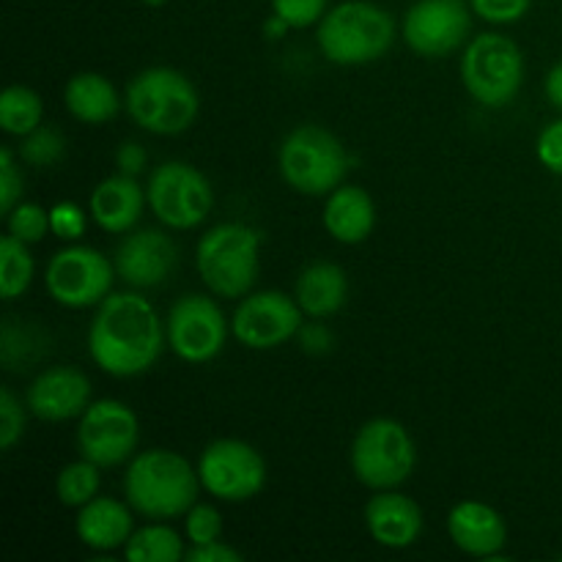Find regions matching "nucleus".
Wrapping results in <instances>:
<instances>
[{
    "label": "nucleus",
    "instance_id": "72a5a7b5",
    "mask_svg": "<svg viewBox=\"0 0 562 562\" xmlns=\"http://www.w3.org/2000/svg\"><path fill=\"white\" fill-rule=\"evenodd\" d=\"M472 11L494 25H508L530 11L532 0H470Z\"/></svg>",
    "mask_w": 562,
    "mask_h": 562
},
{
    "label": "nucleus",
    "instance_id": "aec40b11",
    "mask_svg": "<svg viewBox=\"0 0 562 562\" xmlns=\"http://www.w3.org/2000/svg\"><path fill=\"white\" fill-rule=\"evenodd\" d=\"M376 225V206L362 187H338L324 206V228L344 245H360Z\"/></svg>",
    "mask_w": 562,
    "mask_h": 562
},
{
    "label": "nucleus",
    "instance_id": "ddd939ff",
    "mask_svg": "<svg viewBox=\"0 0 562 562\" xmlns=\"http://www.w3.org/2000/svg\"><path fill=\"white\" fill-rule=\"evenodd\" d=\"M225 316L206 296H184L170 307L168 316V344L181 360L209 362L223 351Z\"/></svg>",
    "mask_w": 562,
    "mask_h": 562
},
{
    "label": "nucleus",
    "instance_id": "f3484780",
    "mask_svg": "<svg viewBox=\"0 0 562 562\" xmlns=\"http://www.w3.org/2000/svg\"><path fill=\"white\" fill-rule=\"evenodd\" d=\"M91 401V382L75 368H49L27 390V406L49 423L82 417Z\"/></svg>",
    "mask_w": 562,
    "mask_h": 562
},
{
    "label": "nucleus",
    "instance_id": "423d86ee",
    "mask_svg": "<svg viewBox=\"0 0 562 562\" xmlns=\"http://www.w3.org/2000/svg\"><path fill=\"white\" fill-rule=\"evenodd\" d=\"M261 236L241 223H223L198 241V272L203 283L220 296H245L258 274Z\"/></svg>",
    "mask_w": 562,
    "mask_h": 562
},
{
    "label": "nucleus",
    "instance_id": "4be33fe9",
    "mask_svg": "<svg viewBox=\"0 0 562 562\" xmlns=\"http://www.w3.org/2000/svg\"><path fill=\"white\" fill-rule=\"evenodd\" d=\"M77 536L97 552H113L132 538V514L126 505L110 497H93L77 516Z\"/></svg>",
    "mask_w": 562,
    "mask_h": 562
},
{
    "label": "nucleus",
    "instance_id": "473e14b6",
    "mask_svg": "<svg viewBox=\"0 0 562 562\" xmlns=\"http://www.w3.org/2000/svg\"><path fill=\"white\" fill-rule=\"evenodd\" d=\"M223 532V516L212 505H192L187 510V538L192 543H212Z\"/></svg>",
    "mask_w": 562,
    "mask_h": 562
},
{
    "label": "nucleus",
    "instance_id": "5701e85b",
    "mask_svg": "<svg viewBox=\"0 0 562 562\" xmlns=\"http://www.w3.org/2000/svg\"><path fill=\"white\" fill-rule=\"evenodd\" d=\"M346 291H349V280L338 263L318 261L311 263L305 272L296 280V300L307 316H333L344 307Z\"/></svg>",
    "mask_w": 562,
    "mask_h": 562
},
{
    "label": "nucleus",
    "instance_id": "1a4fd4ad",
    "mask_svg": "<svg viewBox=\"0 0 562 562\" xmlns=\"http://www.w3.org/2000/svg\"><path fill=\"white\" fill-rule=\"evenodd\" d=\"M148 203L168 228H195L209 217L214 192L206 176L187 162H165L148 181Z\"/></svg>",
    "mask_w": 562,
    "mask_h": 562
},
{
    "label": "nucleus",
    "instance_id": "f03ea898",
    "mask_svg": "<svg viewBox=\"0 0 562 562\" xmlns=\"http://www.w3.org/2000/svg\"><path fill=\"white\" fill-rule=\"evenodd\" d=\"M201 475L170 450H148L130 464L124 492L132 508L151 519H173L187 514L198 499Z\"/></svg>",
    "mask_w": 562,
    "mask_h": 562
},
{
    "label": "nucleus",
    "instance_id": "e433bc0d",
    "mask_svg": "<svg viewBox=\"0 0 562 562\" xmlns=\"http://www.w3.org/2000/svg\"><path fill=\"white\" fill-rule=\"evenodd\" d=\"M538 159L543 162V168L562 176V119L552 121L538 137Z\"/></svg>",
    "mask_w": 562,
    "mask_h": 562
},
{
    "label": "nucleus",
    "instance_id": "9d476101",
    "mask_svg": "<svg viewBox=\"0 0 562 562\" xmlns=\"http://www.w3.org/2000/svg\"><path fill=\"white\" fill-rule=\"evenodd\" d=\"M201 486L225 503H245L267 483V464L252 445L241 439H217L198 464Z\"/></svg>",
    "mask_w": 562,
    "mask_h": 562
},
{
    "label": "nucleus",
    "instance_id": "2f4dec72",
    "mask_svg": "<svg viewBox=\"0 0 562 562\" xmlns=\"http://www.w3.org/2000/svg\"><path fill=\"white\" fill-rule=\"evenodd\" d=\"M25 434V415L9 387L0 390V448L11 450Z\"/></svg>",
    "mask_w": 562,
    "mask_h": 562
},
{
    "label": "nucleus",
    "instance_id": "a19ab883",
    "mask_svg": "<svg viewBox=\"0 0 562 562\" xmlns=\"http://www.w3.org/2000/svg\"><path fill=\"white\" fill-rule=\"evenodd\" d=\"M547 97L554 108L562 110V64L554 66L547 77Z\"/></svg>",
    "mask_w": 562,
    "mask_h": 562
},
{
    "label": "nucleus",
    "instance_id": "c85d7f7f",
    "mask_svg": "<svg viewBox=\"0 0 562 562\" xmlns=\"http://www.w3.org/2000/svg\"><path fill=\"white\" fill-rule=\"evenodd\" d=\"M66 151V143L60 137L58 130L53 126H38L31 135H25V143L20 146L22 159L27 165H36V168H49V165L58 162Z\"/></svg>",
    "mask_w": 562,
    "mask_h": 562
},
{
    "label": "nucleus",
    "instance_id": "79ce46f5",
    "mask_svg": "<svg viewBox=\"0 0 562 562\" xmlns=\"http://www.w3.org/2000/svg\"><path fill=\"white\" fill-rule=\"evenodd\" d=\"M285 27H289V25H285V22L280 20L278 14H272V20L267 22V33H269V36H272V38H278L280 33H285Z\"/></svg>",
    "mask_w": 562,
    "mask_h": 562
},
{
    "label": "nucleus",
    "instance_id": "0eeeda50",
    "mask_svg": "<svg viewBox=\"0 0 562 562\" xmlns=\"http://www.w3.org/2000/svg\"><path fill=\"white\" fill-rule=\"evenodd\" d=\"M461 80L481 104L505 108L514 102L525 80L521 49L503 33H481L467 44Z\"/></svg>",
    "mask_w": 562,
    "mask_h": 562
},
{
    "label": "nucleus",
    "instance_id": "393cba45",
    "mask_svg": "<svg viewBox=\"0 0 562 562\" xmlns=\"http://www.w3.org/2000/svg\"><path fill=\"white\" fill-rule=\"evenodd\" d=\"M124 554L130 562H176L184 558V541L179 532L165 525H148L132 532Z\"/></svg>",
    "mask_w": 562,
    "mask_h": 562
},
{
    "label": "nucleus",
    "instance_id": "7ed1b4c3",
    "mask_svg": "<svg viewBox=\"0 0 562 562\" xmlns=\"http://www.w3.org/2000/svg\"><path fill=\"white\" fill-rule=\"evenodd\" d=\"M395 38L387 9L371 0H346L329 9L318 25V47L338 66H362L379 60Z\"/></svg>",
    "mask_w": 562,
    "mask_h": 562
},
{
    "label": "nucleus",
    "instance_id": "2eb2a0df",
    "mask_svg": "<svg viewBox=\"0 0 562 562\" xmlns=\"http://www.w3.org/2000/svg\"><path fill=\"white\" fill-rule=\"evenodd\" d=\"M300 329L302 307L280 291L247 296L234 313V335L247 349H278Z\"/></svg>",
    "mask_w": 562,
    "mask_h": 562
},
{
    "label": "nucleus",
    "instance_id": "412c9836",
    "mask_svg": "<svg viewBox=\"0 0 562 562\" xmlns=\"http://www.w3.org/2000/svg\"><path fill=\"white\" fill-rule=\"evenodd\" d=\"M143 190L130 173L110 176L91 192V217L110 234H124L140 220Z\"/></svg>",
    "mask_w": 562,
    "mask_h": 562
},
{
    "label": "nucleus",
    "instance_id": "20e7f679",
    "mask_svg": "<svg viewBox=\"0 0 562 562\" xmlns=\"http://www.w3.org/2000/svg\"><path fill=\"white\" fill-rule=\"evenodd\" d=\"M126 110L137 126L154 135H179L195 124L201 99L181 71L157 66L146 69L126 88Z\"/></svg>",
    "mask_w": 562,
    "mask_h": 562
},
{
    "label": "nucleus",
    "instance_id": "4468645a",
    "mask_svg": "<svg viewBox=\"0 0 562 562\" xmlns=\"http://www.w3.org/2000/svg\"><path fill=\"white\" fill-rule=\"evenodd\" d=\"M464 0H417L404 16V38L415 53L437 58L459 49L470 36Z\"/></svg>",
    "mask_w": 562,
    "mask_h": 562
},
{
    "label": "nucleus",
    "instance_id": "4c0bfd02",
    "mask_svg": "<svg viewBox=\"0 0 562 562\" xmlns=\"http://www.w3.org/2000/svg\"><path fill=\"white\" fill-rule=\"evenodd\" d=\"M184 560H190V562H239L241 554L236 552V549L225 547V543L212 541V543H192V549L184 554Z\"/></svg>",
    "mask_w": 562,
    "mask_h": 562
},
{
    "label": "nucleus",
    "instance_id": "c756f323",
    "mask_svg": "<svg viewBox=\"0 0 562 562\" xmlns=\"http://www.w3.org/2000/svg\"><path fill=\"white\" fill-rule=\"evenodd\" d=\"M49 228V212H44L38 203H20L9 212V234L22 239L25 245L42 241Z\"/></svg>",
    "mask_w": 562,
    "mask_h": 562
},
{
    "label": "nucleus",
    "instance_id": "a211bd4d",
    "mask_svg": "<svg viewBox=\"0 0 562 562\" xmlns=\"http://www.w3.org/2000/svg\"><path fill=\"white\" fill-rule=\"evenodd\" d=\"M366 525L373 541L387 549H406L420 538L423 510L415 499L395 492H382L366 505Z\"/></svg>",
    "mask_w": 562,
    "mask_h": 562
},
{
    "label": "nucleus",
    "instance_id": "f8f14e48",
    "mask_svg": "<svg viewBox=\"0 0 562 562\" xmlns=\"http://www.w3.org/2000/svg\"><path fill=\"white\" fill-rule=\"evenodd\" d=\"M82 459L97 467H115L137 448V417L121 401H97L88 406L77 428Z\"/></svg>",
    "mask_w": 562,
    "mask_h": 562
},
{
    "label": "nucleus",
    "instance_id": "a878e982",
    "mask_svg": "<svg viewBox=\"0 0 562 562\" xmlns=\"http://www.w3.org/2000/svg\"><path fill=\"white\" fill-rule=\"evenodd\" d=\"M42 99L36 91L25 86H11L5 88L3 97H0V126L9 135H31L33 130L42 126Z\"/></svg>",
    "mask_w": 562,
    "mask_h": 562
},
{
    "label": "nucleus",
    "instance_id": "dca6fc26",
    "mask_svg": "<svg viewBox=\"0 0 562 562\" xmlns=\"http://www.w3.org/2000/svg\"><path fill=\"white\" fill-rule=\"evenodd\" d=\"M176 245L159 231H137L115 250V269L135 289L159 285L176 267Z\"/></svg>",
    "mask_w": 562,
    "mask_h": 562
},
{
    "label": "nucleus",
    "instance_id": "bb28decb",
    "mask_svg": "<svg viewBox=\"0 0 562 562\" xmlns=\"http://www.w3.org/2000/svg\"><path fill=\"white\" fill-rule=\"evenodd\" d=\"M33 280V258L25 241L16 236H3L0 241V294L3 300H16L27 291Z\"/></svg>",
    "mask_w": 562,
    "mask_h": 562
},
{
    "label": "nucleus",
    "instance_id": "58836bf2",
    "mask_svg": "<svg viewBox=\"0 0 562 562\" xmlns=\"http://www.w3.org/2000/svg\"><path fill=\"white\" fill-rule=\"evenodd\" d=\"M300 335H302V349L311 351V355H324V351H329V346H333V335H329L324 327H318V324H311V327L300 329Z\"/></svg>",
    "mask_w": 562,
    "mask_h": 562
},
{
    "label": "nucleus",
    "instance_id": "9b49d317",
    "mask_svg": "<svg viewBox=\"0 0 562 562\" xmlns=\"http://www.w3.org/2000/svg\"><path fill=\"white\" fill-rule=\"evenodd\" d=\"M113 285L110 261L93 247H66L47 267V291L66 307L97 305Z\"/></svg>",
    "mask_w": 562,
    "mask_h": 562
},
{
    "label": "nucleus",
    "instance_id": "b1692460",
    "mask_svg": "<svg viewBox=\"0 0 562 562\" xmlns=\"http://www.w3.org/2000/svg\"><path fill=\"white\" fill-rule=\"evenodd\" d=\"M66 108L75 119L86 124H104L115 119L121 110V99L115 93L113 82L97 71H80L66 82Z\"/></svg>",
    "mask_w": 562,
    "mask_h": 562
},
{
    "label": "nucleus",
    "instance_id": "ea45409f",
    "mask_svg": "<svg viewBox=\"0 0 562 562\" xmlns=\"http://www.w3.org/2000/svg\"><path fill=\"white\" fill-rule=\"evenodd\" d=\"M119 168L124 170V173H140L143 168H146V151H143V146H137V143H124V146L119 148Z\"/></svg>",
    "mask_w": 562,
    "mask_h": 562
},
{
    "label": "nucleus",
    "instance_id": "39448f33",
    "mask_svg": "<svg viewBox=\"0 0 562 562\" xmlns=\"http://www.w3.org/2000/svg\"><path fill=\"white\" fill-rule=\"evenodd\" d=\"M280 176L302 195H327L338 190L349 170L344 143L322 126H296L280 146Z\"/></svg>",
    "mask_w": 562,
    "mask_h": 562
},
{
    "label": "nucleus",
    "instance_id": "6ab92c4d",
    "mask_svg": "<svg viewBox=\"0 0 562 562\" xmlns=\"http://www.w3.org/2000/svg\"><path fill=\"white\" fill-rule=\"evenodd\" d=\"M448 530L456 547L472 558H494L505 549V521L492 505L459 503L448 516Z\"/></svg>",
    "mask_w": 562,
    "mask_h": 562
},
{
    "label": "nucleus",
    "instance_id": "6e6552de",
    "mask_svg": "<svg viewBox=\"0 0 562 562\" xmlns=\"http://www.w3.org/2000/svg\"><path fill=\"white\" fill-rule=\"evenodd\" d=\"M415 442L401 423L376 417L357 431L351 445V470L368 488L387 492L401 486L415 470Z\"/></svg>",
    "mask_w": 562,
    "mask_h": 562
},
{
    "label": "nucleus",
    "instance_id": "c9c22d12",
    "mask_svg": "<svg viewBox=\"0 0 562 562\" xmlns=\"http://www.w3.org/2000/svg\"><path fill=\"white\" fill-rule=\"evenodd\" d=\"M22 195V176L16 170L14 157L9 148H0V209L11 212L16 206V198Z\"/></svg>",
    "mask_w": 562,
    "mask_h": 562
},
{
    "label": "nucleus",
    "instance_id": "f704fd0d",
    "mask_svg": "<svg viewBox=\"0 0 562 562\" xmlns=\"http://www.w3.org/2000/svg\"><path fill=\"white\" fill-rule=\"evenodd\" d=\"M49 228L60 239H80L86 234V214L77 203H55L49 209Z\"/></svg>",
    "mask_w": 562,
    "mask_h": 562
},
{
    "label": "nucleus",
    "instance_id": "cd10ccee",
    "mask_svg": "<svg viewBox=\"0 0 562 562\" xmlns=\"http://www.w3.org/2000/svg\"><path fill=\"white\" fill-rule=\"evenodd\" d=\"M55 492H58V499L64 505H69V508H82V505L91 503L99 492V467L88 459L69 464L58 475Z\"/></svg>",
    "mask_w": 562,
    "mask_h": 562
},
{
    "label": "nucleus",
    "instance_id": "f257e3e1",
    "mask_svg": "<svg viewBox=\"0 0 562 562\" xmlns=\"http://www.w3.org/2000/svg\"><path fill=\"white\" fill-rule=\"evenodd\" d=\"M88 349L110 376H137L162 355V324L140 294H110L93 316Z\"/></svg>",
    "mask_w": 562,
    "mask_h": 562
},
{
    "label": "nucleus",
    "instance_id": "7c9ffc66",
    "mask_svg": "<svg viewBox=\"0 0 562 562\" xmlns=\"http://www.w3.org/2000/svg\"><path fill=\"white\" fill-rule=\"evenodd\" d=\"M329 0H272V11L289 27L316 25L327 14Z\"/></svg>",
    "mask_w": 562,
    "mask_h": 562
},
{
    "label": "nucleus",
    "instance_id": "37998d69",
    "mask_svg": "<svg viewBox=\"0 0 562 562\" xmlns=\"http://www.w3.org/2000/svg\"><path fill=\"white\" fill-rule=\"evenodd\" d=\"M143 3L151 5V9H157V5H165V3H168V0H143Z\"/></svg>",
    "mask_w": 562,
    "mask_h": 562
}]
</instances>
